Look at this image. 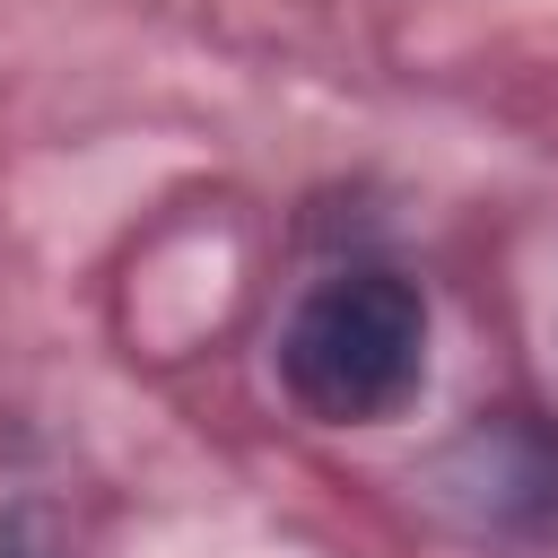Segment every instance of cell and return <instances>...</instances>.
I'll return each mask as SVG.
<instances>
[{
	"label": "cell",
	"mask_w": 558,
	"mask_h": 558,
	"mask_svg": "<svg viewBox=\"0 0 558 558\" xmlns=\"http://www.w3.org/2000/svg\"><path fill=\"white\" fill-rule=\"evenodd\" d=\"M427 375V305L401 270H331L279 323V392L323 427L392 418Z\"/></svg>",
	"instance_id": "obj_1"
},
{
	"label": "cell",
	"mask_w": 558,
	"mask_h": 558,
	"mask_svg": "<svg viewBox=\"0 0 558 558\" xmlns=\"http://www.w3.org/2000/svg\"><path fill=\"white\" fill-rule=\"evenodd\" d=\"M0 558H70V532L44 497H17L0 506Z\"/></svg>",
	"instance_id": "obj_2"
}]
</instances>
